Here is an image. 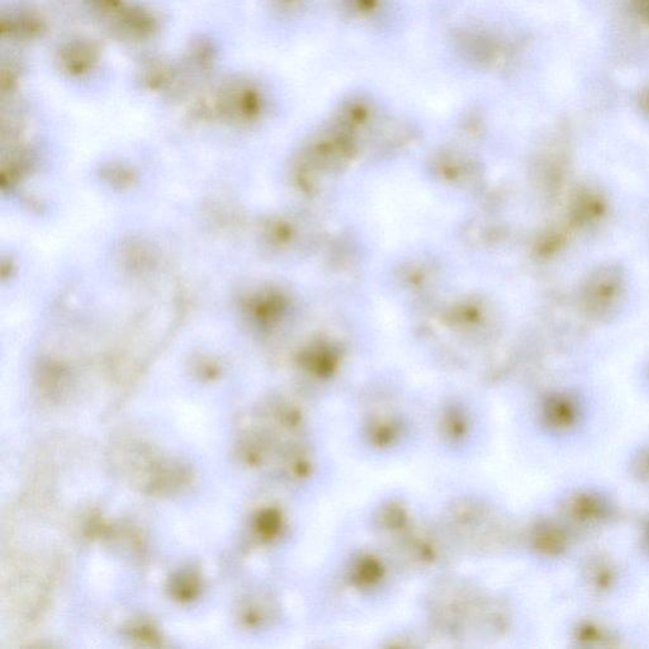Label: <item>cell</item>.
I'll return each instance as SVG.
<instances>
[{"mask_svg":"<svg viewBox=\"0 0 649 649\" xmlns=\"http://www.w3.org/2000/svg\"><path fill=\"white\" fill-rule=\"evenodd\" d=\"M189 578L190 577H183L182 581L175 586V591H177V594L180 598H189L194 595L196 583Z\"/></svg>","mask_w":649,"mask_h":649,"instance_id":"6da1fadb","label":"cell"}]
</instances>
